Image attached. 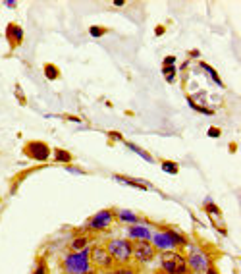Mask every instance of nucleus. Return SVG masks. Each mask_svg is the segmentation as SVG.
<instances>
[{
	"instance_id": "obj_1",
	"label": "nucleus",
	"mask_w": 241,
	"mask_h": 274,
	"mask_svg": "<svg viewBox=\"0 0 241 274\" xmlns=\"http://www.w3.org/2000/svg\"><path fill=\"white\" fill-rule=\"evenodd\" d=\"M185 261H187V269L191 274H205L207 269H210L214 263V259L207 249L201 245H195V243H189V251L185 253Z\"/></svg>"
},
{
	"instance_id": "obj_2",
	"label": "nucleus",
	"mask_w": 241,
	"mask_h": 274,
	"mask_svg": "<svg viewBox=\"0 0 241 274\" xmlns=\"http://www.w3.org/2000/svg\"><path fill=\"white\" fill-rule=\"evenodd\" d=\"M104 247L110 253L114 265H131L133 241H129L127 238H112L104 243Z\"/></svg>"
},
{
	"instance_id": "obj_3",
	"label": "nucleus",
	"mask_w": 241,
	"mask_h": 274,
	"mask_svg": "<svg viewBox=\"0 0 241 274\" xmlns=\"http://www.w3.org/2000/svg\"><path fill=\"white\" fill-rule=\"evenodd\" d=\"M89 247L83 249V251H68L66 255L62 257L64 274H83L93 269L91 261H89Z\"/></svg>"
},
{
	"instance_id": "obj_4",
	"label": "nucleus",
	"mask_w": 241,
	"mask_h": 274,
	"mask_svg": "<svg viewBox=\"0 0 241 274\" xmlns=\"http://www.w3.org/2000/svg\"><path fill=\"white\" fill-rule=\"evenodd\" d=\"M160 271L166 274H187V261H185V253L178 251V249H170V251H162L160 253Z\"/></svg>"
},
{
	"instance_id": "obj_5",
	"label": "nucleus",
	"mask_w": 241,
	"mask_h": 274,
	"mask_svg": "<svg viewBox=\"0 0 241 274\" xmlns=\"http://www.w3.org/2000/svg\"><path fill=\"white\" fill-rule=\"evenodd\" d=\"M116 220V211L114 209H101L99 213H95L91 219L87 220V232L91 234H104L108 232V228L112 226V222Z\"/></svg>"
},
{
	"instance_id": "obj_6",
	"label": "nucleus",
	"mask_w": 241,
	"mask_h": 274,
	"mask_svg": "<svg viewBox=\"0 0 241 274\" xmlns=\"http://www.w3.org/2000/svg\"><path fill=\"white\" fill-rule=\"evenodd\" d=\"M158 257V251L153 247L151 241H133V253H131V263H135V267H147L151 265Z\"/></svg>"
},
{
	"instance_id": "obj_7",
	"label": "nucleus",
	"mask_w": 241,
	"mask_h": 274,
	"mask_svg": "<svg viewBox=\"0 0 241 274\" xmlns=\"http://www.w3.org/2000/svg\"><path fill=\"white\" fill-rule=\"evenodd\" d=\"M89 261H91V267L95 271H99V273L108 271V269L114 267V261H112L110 253L106 251L104 243H93L89 247Z\"/></svg>"
},
{
	"instance_id": "obj_8",
	"label": "nucleus",
	"mask_w": 241,
	"mask_h": 274,
	"mask_svg": "<svg viewBox=\"0 0 241 274\" xmlns=\"http://www.w3.org/2000/svg\"><path fill=\"white\" fill-rule=\"evenodd\" d=\"M23 153L27 159H31L35 163H47L51 159V147L47 145L45 141H39V139H33V141H27L23 145Z\"/></svg>"
},
{
	"instance_id": "obj_9",
	"label": "nucleus",
	"mask_w": 241,
	"mask_h": 274,
	"mask_svg": "<svg viewBox=\"0 0 241 274\" xmlns=\"http://www.w3.org/2000/svg\"><path fill=\"white\" fill-rule=\"evenodd\" d=\"M125 238L129 241H151L153 238V232L149 228V224L141 222V224H133V226H127V236Z\"/></svg>"
},
{
	"instance_id": "obj_10",
	"label": "nucleus",
	"mask_w": 241,
	"mask_h": 274,
	"mask_svg": "<svg viewBox=\"0 0 241 274\" xmlns=\"http://www.w3.org/2000/svg\"><path fill=\"white\" fill-rule=\"evenodd\" d=\"M6 39H8V43H10V49L16 51L17 47L23 43V29H21V25L16 23V21L8 23V25H6Z\"/></svg>"
},
{
	"instance_id": "obj_11",
	"label": "nucleus",
	"mask_w": 241,
	"mask_h": 274,
	"mask_svg": "<svg viewBox=\"0 0 241 274\" xmlns=\"http://www.w3.org/2000/svg\"><path fill=\"white\" fill-rule=\"evenodd\" d=\"M151 243H153V247H155L158 253L174 249V247H172V241H170V238H168V234H166V230H164V228L153 234V238H151Z\"/></svg>"
},
{
	"instance_id": "obj_12",
	"label": "nucleus",
	"mask_w": 241,
	"mask_h": 274,
	"mask_svg": "<svg viewBox=\"0 0 241 274\" xmlns=\"http://www.w3.org/2000/svg\"><path fill=\"white\" fill-rule=\"evenodd\" d=\"M164 230H166V234H168V238L172 241V247L174 249H178V251H183V249H187L189 247V239L187 236H183V234H180L178 230H174L170 226H164Z\"/></svg>"
},
{
	"instance_id": "obj_13",
	"label": "nucleus",
	"mask_w": 241,
	"mask_h": 274,
	"mask_svg": "<svg viewBox=\"0 0 241 274\" xmlns=\"http://www.w3.org/2000/svg\"><path fill=\"white\" fill-rule=\"evenodd\" d=\"M112 178L116 182L123 183V185H129V187H135V189H143V191L151 189V185L145 182V180H135V178H129V176H123V174H114Z\"/></svg>"
},
{
	"instance_id": "obj_14",
	"label": "nucleus",
	"mask_w": 241,
	"mask_h": 274,
	"mask_svg": "<svg viewBox=\"0 0 241 274\" xmlns=\"http://www.w3.org/2000/svg\"><path fill=\"white\" fill-rule=\"evenodd\" d=\"M116 219L123 222V224H127V226H133V224H141L143 219L135 215L133 211H127V209H121V211H116Z\"/></svg>"
},
{
	"instance_id": "obj_15",
	"label": "nucleus",
	"mask_w": 241,
	"mask_h": 274,
	"mask_svg": "<svg viewBox=\"0 0 241 274\" xmlns=\"http://www.w3.org/2000/svg\"><path fill=\"white\" fill-rule=\"evenodd\" d=\"M91 245V238L81 234V236H75V238L69 241V251H83Z\"/></svg>"
},
{
	"instance_id": "obj_16",
	"label": "nucleus",
	"mask_w": 241,
	"mask_h": 274,
	"mask_svg": "<svg viewBox=\"0 0 241 274\" xmlns=\"http://www.w3.org/2000/svg\"><path fill=\"white\" fill-rule=\"evenodd\" d=\"M52 157H54V163L64 166L71 164V161H73V155L66 149H52Z\"/></svg>"
},
{
	"instance_id": "obj_17",
	"label": "nucleus",
	"mask_w": 241,
	"mask_h": 274,
	"mask_svg": "<svg viewBox=\"0 0 241 274\" xmlns=\"http://www.w3.org/2000/svg\"><path fill=\"white\" fill-rule=\"evenodd\" d=\"M199 66H201V70H205V72H207L208 77H210V79H212V81H214V83H216V85H218L220 89H224V87H226L224 81L220 79V75H218V72H216V70H214V68H212L210 64H207L205 60H201V62H199Z\"/></svg>"
},
{
	"instance_id": "obj_18",
	"label": "nucleus",
	"mask_w": 241,
	"mask_h": 274,
	"mask_svg": "<svg viewBox=\"0 0 241 274\" xmlns=\"http://www.w3.org/2000/svg\"><path fill=\"white\" fill-rule=\"evenodd\" d=\"M101 274H139V269L133 265H114L112 269L103 271Z\"/></svg>"
},
{
	"instance_id": "obj_19",
	"label": "nucleus",
	"mask_w": 241,
	"mask_h": 274,
	"mask_svg": "<svg viewBox=\"0 0 241 274\" xmlns=\"http://www.w3.org/2000/svg\"><path fill=\"white\" fill-rule=\"evenodd\" d=\"M123 145L127 147L129 151H133L135 155L143 157V161H147V163H155V157H153V155H149V153H147V151H145L143 147L135 145V143H131V141H125V139H123Z\"/></svg>"
},
{
	"instance_id": "obj_20",
	"label": "nucleus",
	"mask_w": 241,
	"mask_h": 274,
	"mask_svg": "<svg viewBox=\"0 0 241 274\" xmlns=\"http://www.w3.org/2000/svg\"><path fill=\"white\" fill-rule=\"evenodd\" d=\"M160 168H162V172L172 174V176H176V174L180 172V164H178L176 161H162V163H160Z\"/></svg>"
},
{
	"instance_id": "obj_21",
	"label": "nucleus",
	"mask_w": 241,
	"mask_h": 274,
	"mask_svg": "<svg viewBox=\"0 0 241 274\" xmlns=\"http://www.w3.org/2000/svg\"><path fill=\"white\" fill-rule=\"evenodd\" d=\"M162 73H164V77L170 85L176 83V79H178V68L176 66H162Z\"/></svg>"
},
{
	"instance_id": "obj_22",
	"label": "nucleus",
	"mask_w": 241,
	"mask_h": 274,
	"mask_svg": "<svg viewBox=\"0 0 241 274\" xmlns=\"http://www.w3.org/2000/svg\"><path fill=\"white\" fill-rule=\"evenodd\" d=\"M43 72H45V77L51 79V81H54V79L60 77V70H58V66H54V64H45Z\"/></svg>"
},
{
	"instance_id": "obj_23",
	"label": "nucleus",
	"mask_w": 241,
	"mask_h": 274,
	"mask_svg": "<svg viewBox=\"0 0 241 274\" xmlns=\"http://www.w3.org/2000/svg\"><path fill=\"white\" fill-rule=\"evenodd\" d=\"M187 105H189L195 112H201V114H205V116H212V114H214V110L212 109H208V107H201V105H199V103H195L191 97H187Z\"/></svg>"
},
{
	"instance_id": "obj_24",
	"label": "nucleus",
	"mask_w": 241,
	"mask_h": 274,
	"mask_svg": "<svg viewBox=\"0 0 241 274\" xmlns=\"http://www.w3.org/2000/svg\"><path fill=\"white\" fill-rule=\"evenodd\" d=\"M205 213H208L210 217H220V215H222V211H220V209H218L214 203L210 201V199H207V201H205Z\"/></svg>"
},
{
	"instance_id": "obj_25",
	"label": "nucleus",
	"mask_w": 241,
	"mask_h": 274,
	"mask_svg": "<svg viewBox=\"0 0 241 274\" xmlns=\"http://www.w3.org/2000/svg\"><path fill=\"white\" fill-rule=\"evenodd\" d=\"M106 33H108V29L103 27V25H91V27H89V35L91 37H97V39H99V37L106 35Z\"/></svg>"
},
{
	"instance_id": "obj_26",
	"label": "nucleus",
	"mask_w": 241,
	"mask_h": 274,
	"mask_svg": "<svg viewBox=\"0 0 241 274\" xmlns=\"http://www.w3.org/2000/svg\"><path fill=\"white\" fill-rule=\"evenodd\" d=\"M47 263H45V259H39V263H37V267H35L33 274H47Z\"/></svg>"
},
{
	"instance_id": "obj_27",
	"label": "nucleus",
	"mask_w": 241,
	"mask_h": 274,
	"mask_svg": "<svg viewBox=\"0 0 241 274\" xmlns=\"http://www.w3.org/2000/svg\"><path fill=\"white\" fill-rule=\"evenodd\" d=\"M176 62H178V58L172 55L164 56V60H162V66H176Z\"/></svg>"
},
{
	"instance_id": "obj_28",
	"label": "nucleus",
	"mask_w": 241,
	"mask_h": 274,
	"mask_svg": "<svg viewBox=\"0 0 241 274\" xmlns=\"http://www.w3.org/2000/svg\"><path fill=\"white\" fill-rule=\"evenodd\" d=\"M207 135L208 137H220V135H222V131H220V128H214V126H212V128H208Z\"/></svg>"
},
{
	"instance_id": "obj_29",
	"label": "nucleus",
	"mask_w": 241,
	"mask_h": 274,
	"mask_svg": "<svg viewBox=\"0 0 241 274\" xmlns=\"http://www.w3.org/2000/svg\"><path fill=\"white\" fill-rule=\"evenodd\" d=\"M64 168H66L68 172H71V174H81V176H85L87 174L85 170H81V168H73V166H69V164H66Z\"/></svg>"
},
{
	"instance_id": "obj_30",
	"label": "nucleus",
	"mask_w": 241,
	"mask_h": 274,
	"mask_svg": "<svg viewBox=\"0 0 241 274\" xmlns=\"http://www.w3.org/2000/svg\"><path fill=\"white\" fill-rule=\"evenodd\" d=\"M108 137L114 139V141H121V143H123V137H121L120 131H108Z\"/></svg>"
},
{
	"instance_id": "obj_31",
	"label": "nucleus",
	"mask_w": 241,
	"mask_h": 274,
	"mask_svg": "<svg viewBox=\"0 0 241 274\" xmlns=\"http://www.w3.org/2000/svg\"><path fill=\"white\" fill-rule=\"evenodd\" d=\"M164 33H166V27H164V25H156V27H155V35L156 37H162Z\"/></svg>"
},
{
	"instance_id": "obj_32",
	"label": "nucleus",
	"mask_w": 241,
	"mask_h": 274,
	"mask_svg": "<svg viewBox=\"0 0 241 274\" xmlns=\"http://www.w3.org/2000/svg\"><path fill=\"white\" fill-rule=\"evenodd\" d=\"M16 97L17 99H21V105H25V97H23V91H21L19 85H16Z\"/></svg>"
},
{
	"instance_id": "obj_33",
	"label": "nucleus",
	"mask_w": 241,
	"mask_h": 274,
	"mask_svg": "<svg viewBox=\"0 0 241 274\" xmlns=\"http://www.w3.org/2000/svg\"><path fill=\"white\" fill-rule=\"evenodd\" d=\"M4 6H6V8H16L17 4L14 2V0H6V2H4Z\"/></svg>"
},
{
	"instance_id": "obj_34",
	"label": "nucleus",
	"mask_w": 241,
	"mask_h": 274,
	"mask_svg": "<svg viewBox=\"0 0 241 274\" xmlns=\"http://www.w3.org/2000/svg\"><path fill=\"white\" fill-rule=\"evenodd\" d=\"M189 56H193V58H201V51H197V49H193L189 53Z\"/></svg>"
},
{
	"instance_id": "obj_35",
	"label": "nucleus",
	"mask_w": 241,
	"mask_h": 274,
	"mask_svg": "<svg viewBox=\"0 0 241 274\" xmlns=\"http://www.w3.org/2000/svg\"><path fill=\"white\" fill-rule=\"evenodd\" d=\"M205 274H220L218 273V271H216V269H214V265H212V267H210V269H207V273Z\"/></svg>"
},
{
	"instance_id": "obj_36",
	"label": "nucleus",
	"mask_w": 241,
	"mask_h": 274,
	"mask_svg": "<svg viewBox=\"0 0 241 274\" xmlns=\"http://www.w3.org/2000/svg\"><path fill=\"white\" fill-rule=\"evenodd\" d=\"M123 4H125L123 0H114V6H118V8H120V6H123Z\"/></svg>"
},
{
	"instance_id": "obj_37",
	"label": "nucleus",
	"mask_w": 241,
	"mask_h": 274,
	"mask_svg": "<svg viewBox=\"0 0 241 274\" xmlns=\"http://www.w3.org/2000/svg\"><path fill=\"white\" fill-rule=\"evenodd\" d=\"M83 274H101L99 271H95V269H91V271H87V273H83Z\"/></svg>"
},
{
	"instance_id": "obj_38",
	"label": "nucleus",
	"mask_w": 241,
	"mask_h": 274,
	"mask_svg": "<svg viewBox=\"0 0 241 274\" xmlns=\"http://www.w3.org/2000/svg\"><path fill=\"white\" fill-rule=\"evenodd\" d=\"M153 274H166V273H162V271L158 269V271H155V273H153Z\"/></svg>"
},
{
	"instance_id": "obj_39",
	"label": "nucleus",
	"mask_w": 241,
	"mask_h": 274,
	"mask_svg": "<svg viewBox=\"0 0 241 274\" xmlns=\"http://www.w3.org/2000/svg\"><path fill=\"white\" fill-rule=\"evenodd\" d=\"M187 274H191V273H187Z\"/></svg>"
}]
</instances>
